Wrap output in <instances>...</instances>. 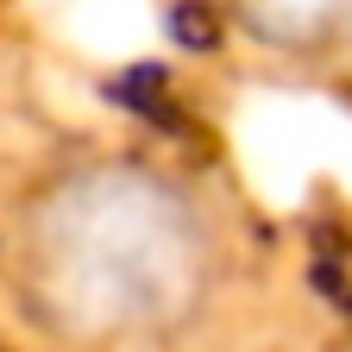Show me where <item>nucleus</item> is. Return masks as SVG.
Wrapping results in <instances>:
<instances>
[{
	"instance_id": "nucleus-1",
	"label": "nucleus",
	"mask_w": 352,
	"mask_h": 352,
	"mask_svg": "<svg viewBox=\"0 0 352 352\" xmlns=\"http://www.w3.org/2000/svg\"><path fill=\"white\" fill-rule=\"evenodd\" d=\"M227 245L176 170L76 157L25 195L7 245L19 315L69 352H157L220 296Z\"/></svg>"
},
{
	"instance_id": "nucleus-2",
	"label": "nucleus",
	"mask_w": 352,
	"mask_h": 352,
	"mask_svg": "<svg viewBox=\"0 0 352 352\" xmlns=\"http://www.w3.org/2000/svg\"><path fill=\"white\" fill-rule=\"evenodd\" d=\"M233 25L277 57H340L352 51V0H227Z\"/></svg>"
}]
</instances>
